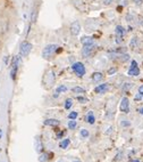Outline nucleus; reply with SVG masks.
<instances>
[{
  "instance_id": "f257e3e1",
  "label": "nucleus",
  "mask_w": 143,
  "mask_h": 162,
  "mask_svg": "<svg viewBox=\"0 0 143 162\" xmlns=\"http://www.w3.org/2000/svg\"><path fill=\"white\" fill-rule=\"evenodd\" d=\"M97 49H98V46H97L94 42L90 43V45H85V46L83 47V49H82V55H83L84 58L92 57L93 55L95 54Z\"/></svg>"
},
{
  "instance_id": "f03ea898",
  "label": "nucleus",
  "mask_w": 143,
  "mask_h": 162,
  "mask_svg": "<svg viewBox=\"0 0 143 162\" xmlns=\"http://www.w3.org/2000/svg\"><path fill=\"white\" fill-rule=\"evenodd\" d=\"M20 63H22L20 56H14L13 57V61H11V70H10V78L13 80L16 79V74H17V71H18V65Z\"/></svg>"
},
{
  "instance_id": "7ed1b4c3",
  "label": "nucleus",
  "mask_w": 143,
  "mask_h": 162,
  "mask_svg": "<svg viewBox=\"0 0 143 162\" xmlns=\"http://www.w3.org/2000/svg\"><path fill=\"white\" fill-rule=\"evenodd\" d=\"M72 70L76 73V76L82 78V76H84L85 74V72H86V70H85V66L83 63L81 62H75L74 64H72Z\"/></svg>"
},
{
  "instance_id": "20e7f679",
  "label": "nucleus",
  "mask_w": 143,
  "mask_h": 162,
  "mask_svg": "<svg viewBox=\"0 0 143 162\" xmlns=\"http://www.w3.org/2000/svg\"><path fill=\"white\" fill-rule=\"evenodd\" d=\"M58 46L57 45H48L47 47H44V49L42 50V57L46 59H49L52 55L55 54V52L57 50Z\"/></svg>"
},
{
  "instance_id": "39448f33",
  "label": "nucleus",
  "mask_w": 143,
  "mask_h": 162,
  "mask_svg": "<svg viewBox=\"0 0 143 162\" xmlns=\"http://www.w3.org/2000/svg\"><path fill=\"white\" fill-rule=\"evenodd\" d=\"M32 50V43L29 41H23L20 46V55L22 57H26L29 56Z\"/></svg>"
},
{
  "instance_id": "423d86ee",
  "label": "nucleus",
  "mask_w": 143,
  "mask_h": 162,
  "mask_svg": "<svg viewBox=\"0 0 143 162\" xmlns=\"http://www.w3.org/2000/svg\"><path fill=\"white\" fill-rule=\"evenodd\" d=\"M119 110L123 113H128L130 112V100L127 97H123L121 105H119Z\"/></svg>"
},
{
  "instance_id": "0eeeda50",
  "label": "nucleus",
  "mask_w": 143,
  "mask_h": 162,
  "mask_svg": "<svg viewBox=\"0 0 143 162\" xmlns=\"http://www.w3.org/2000/svg\"><path fill=\"white\" fill-rule=\"evenodd\" d=\"M81 32V24L79 21H74L71 24V33L73 35H79Z\"/></svg>"
},
{
  "instance_id": "6e6552de",
  "label": "nucleus",
  "mask_w": 143,
  "mask_h": 162,
  "mask_svg": "<svg viewBox=\"0 0 143 162\" xmlns=\"http://www.w3.org/2000/svg\"><path fill=\"white\" fill-rule=\"evenodd\" d=\"M108 89H109V85L108 83H101V85H99V86H97L94 88V93H97V94H104V93L108 91Z\"/></svg>"
},
{
  "instance_id": "1a4fd4ad",
  "label": "nucleus",
  "mask_w": 143,
  "mask_h": 162,
  "mask_svg": "<svg viewBox=\"0 0 143 162\" xmlns=\"http://www.w3.org/2000/svg\"><path fill=\"white\" fill-rule=\"evenodd\" d=\"M127 74L131 76H137L140 74V69H139V66H131L130 70H128V72H127Z\"/></svg>"
},
{
  "instance_id": "9d476101",
  "label": "nucleus",
  "mask_w": 143,
  "mask_h": 162,
  "mask_svg": "<svg viewBox=\"0 0 143 162\" xmlns=\"http://www.w3.org/2000/svg\"><path fill=\"white\" fill-rule=\"evenodd\" d=\"M59 123H60L59 120H56V119H47L43 121V125H44V126H51V127L58 126Z\"/></svg>"
},
{
  "instance_id": "9b49d317",
  "label": "nucleus",
  "mask_w": 143,
  "mask_h": 162,
  "mask_svg": "<svg viewBox=\"0 0 143 162\" xmlns=\"http://www.w3.org/2000/svg\"><path fill=\"white\" fill-rule=\"evenodd\" d=\"M125 34H126L125 28H123L122 25H117V26H116V35H117V37H121V38H124Z\"/></svg>"
},
{
  "instance_id": "f8f14e48",
  "label": "nucleus",
  "mask_w": 143,
  "mask_h": 162,
  "mask_svg": "<svg viewBox=\"0 0 143 162\" xmlns=\"http://www.w3.org/2000/svg\"><path fill=\"white\" fill-rule=\"evenodd\" d=\"M102 79H103V74L101 72H93V74H92V81L93 82H100Z\"/></svg>"
},
{
  "instance_id": "ddd939ff",
  "label": "nucleus",
  "mask_w": 143,
  "mask_h": 162,
  "mask_svg": "<svg viewBox=\"0 0 143 162\" xmlns=\"http://www.w3.org/2000/svg\"><path fill=\"white\" fill-rule=\"evenodd\" d=\"M42 149H43V145H42L41 138L39 136H36V137H35V151L38 152V153H41Z\"/></svg>"
},
{
  "instance_id": "4468645a",
  "label": "nucleus",
  "mask_w": 143,
  "mask_h": 162,
  "mask_svg": "<svg viewBox=\"0 0 143 162\" xmlns=\"http://www.w3.org/2000/svg\"><path fill=\"white\" fill-rule=\"evenodd\" d=\"M85 121H86L88 123H90V125H93V123L95 122V118H94V114H93L92 111H90V112L86 114V117H85Z\"/></svg>"
},
{
  "instance_id": "2eb2a0df",
  "label": "nucleus",
  "mask_w": 143,
  "mask_h": 162,
  "mask_svg": "<svg viewBox=\"0 0 143 162\" xmlns=\"http://www.w3.org/2000/svg\"><path fill=\"white\" fill-rule=\"evenodd\" d=\"M93 38L92 37H82L81 38V43L83 46L85 45H90V43H93Z\"/></svg>"
},
{
  "instance_id": "dca6fc26",
  "label": "nucleus",
  "mask_w": 143,
  "mask_h": 162,
  "mask_svg": "<svg viewBox=\"0 0 143 162\" xmlns=\"http://www.w3.org/2000/svg\"><path fill=\"white\" fill-rule=\"evenodd\" d=\"M69 144H71V141L68 139V138H66V139H64V141H60V144H59V147L62 149V150H65V149H67L68 146H69Z\"/></svg>"
},
{
  "instance_id": "f3484780",
  "label": "nucleus",
  "mask_w": 143,
  "mask_h": 162,
  "mask_svg": "<svg viewBox=\"0 0 143 162\" xmlns=\"http://www.w3.org/2000/svg\"><path fill=\"white\" fill-rule=\"evenodd\" d=\"M66 90H67V87L64 86V85H61V86H59L57 89H56V95H55V97H57L60 93H66Z\"/></svg>"
},
{
  "instance_id": "a211bd4d",
  "label": "nucleus",
  "mask_w": 143,
  "mask_h": 162,
  "mask_svg": "<svg viewBox=\"0 0 143 162\" xmlns=\"http://www.w3.org/2000/svg\"><path fill=\"white\" fill-rule=\"evenodd\" d=\"M137 46H139V39H137L136 37H133L132 40H131V42H130V47L134 49V48H136Z\"/></svg>"
},
{
  "instance_id": "6ab92c4d",
  "label": "nucleus",
  "mask_w": 143,
  "mask_h": 162,
  "mask_svg": "<svg viewBox=\"0 0 143 162\" xmlns=\"http://www.w3.org/2000/svg\"><path fill=\"white\" fill-rule=\"evenodd\" d=\"M49 160V154L48 153H42L39 156V161L40 162H48Z\"/></svg>"
},
{
  "instance_id": "aec40b11",
  "label": "nucleus",
  "mask_w": 143,
  "mask_h": 162,
  "mask_svg": "<svg viewBox=\"0 0 143 162\" xmlns=\"http://www.w3.org/2000/svg\"><path fill=\"white\" fill-rule=\"evenodd\" d=\"M72 91L75 93V94H84V93H85V90H84L82 87H74V88L72 89Z\"/></svg>"
},
{
  "instance_id": "412c9836",
  "label": "nucleus",
  "mask_w": 143,
  "mask_h": 162,
  "mask_svg": "<svg viewBox=\"0 0 143 162\" xmlns=\"http://www.w3.org/2000/svg\"><path fill=\"white\" fill-rule=\"evenodd\" d=\"M133 87V83L132 82H125L124 85H123V91H128L131 88Z\"/></svg>"
},
{
  "instance_id": "4be33fe9",
  "label": "nucleus",
  "mask_w": 143,
  "mask_h": 162,
  "mask_svg": "<svg viewBox=\"0 0 143 162\" xmlns=\"http://www.w3.org/2000/svg\"><path fill=\"white\" fill-rule=\"evenodd\" d=\"M72 105H73V99L72 98H67L66 102H65V108L66 110H69L72 108Z\"/></svg>"
},
{
  "instance_id": "5701e85b",
  "label": "nucleus",
  "mask_w": 143,
  "mask_h": 162,
  "mask_svg": "<svg viewBox=\"0 0 143 162\" xmlns=\"http://www.w3.org/2000/svg\"><path fill=\"white\" fill-rule=\"evenodd\" d=\"M76 126H77V123H76L75 120H69V122H68V129H75Z\"/></svg>"
},
{
  "instance_id": "b1692460",
  "label": "nucleus",
  "mask_w": 143,
  "mask_h": 162,
  "mask_svg": "<svg viewBox=\"0 0 143 162\" xmlns=\"http://www.w3.org/2000/svg\"><path fill=\"white\" fill-rule=\"evenodd\" d=\"M89 131L86 129H81V136L83 137V138H86V137H89Z\"/></svg>"
},
{
  "instance_id": "393cba45",
  "label": "nucleus",
  "mask_w": 143,
  "mask_h": 162,
  "mask_svg": "<svg viewBox=\"0 0 143 162\" xmlns=\"http://www.w3.org/2000/svg\"><path fill=\"white\" fill-rule=\"evenodd\" d=\"M77 115H79L77 112H71V113L68 114V118H69L71 120H75L76 118H77Z\"/></svg>"
},
{
  "instance_id": "a878e982",
  "label": "nucleus",
  "mask_w": 143,
  "mask_h": 162,
  "mask_svg": "<svg viewBox=\"0 0 143 162\" xmlns=\"http://www.w3.org/2000/svg\"><path fill=\"white\" fill-rule=\"evenodd\" d=\"M116 72H117V69H116V67H111V69L108 70V74H109V76H112V74L116 73Z\"/></svg>"
},
{
  "instance_id": "bb28decb",
  "label": "nucleus",
  "mask_w": 143,
  "mask_h": 162,
  "mask_svg": "<svg viewBox=\"0 0 143 162\" xmlns=\"http://www.w3.org/2000/svg\"><path fill=\"white\" fill-rule=\"evenodd\" d=\"M121 125H122L123 127H130V126H131V122H130V121H124V120H123L122 122H121Z\"/></svg>"
},
{
  "instance_id": "cd10ccee",
  "label": "nucleus",
  "mask_w": 143,
  "mask_h": 162,
  "mask_svg": "<svg viewBox=\"0 0 143 162\" xmlns=\"http://www.w3.org/2000/svg\"><path fill=\"white\" fill-rule=\"evenodd\" d=\"M77 99H79V102H80V103H86V102H88V98L82 97V96H79Z\"/></svg>"
},
{
  "instance_id": "c85d7f7f",
  "label": "nucleus",
  "mask_w": 143,
  "mask_h": 162,
  "mask_svg": "<svg viewBox=\"0 0 143 162\" xmlns=\"http://www.w3.org/2000/svg\"><path fill=\"white\" fill-rule=\"evenodd\" d=\"M116 1H117V4H119V5H122V6L127 5V0H116Z\"/></svg>"
},
{
  "instance_id": "c756f323",
  "label": "nucleus",
  "mask_w": 143,
  "mask_h": 162,
  "mask_svg": "<svg viewBox=\"0 0 143 162\" xmlns=\"http://www.w3.org/2000/svg\"><path fill=\"white\" fill-rule=\"evenodd\" d=\"M134 99H135V100H140V99H142V95L137 93V95H135V97H134Z\"/></svg>"
},
{
  "instance_id": "7c9ffc66",
  "label": "nucleus",
  "mask_w": 143,
  "mask_h": 162,
  "mask_svg": "<svg viewBox=\"0 0 143 162\" xmlns=\"http://www.w3.org/2000/svg\"><path fill=\"white\" fill-rule=\"evenodd\" d=\"M122 152H119V153H118V154H117V155H116V158H115V160H116V161H117V160H121V159H122Z\"/></svg>"
},
{
  "instance_id": "2f4dec72",
  "label": "nucleus",
  "mask_w": 143,
  "mask_h": 162,
  "mask_svg": "<svg viewBox=\"0 0 143 162\" xmlns=\"http://www.w3.org/2000/svg\"><path fill=\"white\" fill-rule=\"evenodd\" d=\"M122 41H123V38H121V37H117V35H116V42L122 43Z\"/></svg>"
},
{
  "instance_id": "473e14b6",
  "label": "nucleus",
  "mask_w": 143,
  "mask_h": 162,
  "mask_svg": "<svg viewBox=\"0 0 143 162\" xmlns=\"http://www.w3.org/2000/svg\"><path fill=\"white\" fill-rule=\"evenodd\" d=\"M139 94H141V95L143 96V85L139 87Z\"/></svg>"
},
{
  "instance_id": "72a5a7b5",
  "label": "nucleus",
  "mask_w": 143,
  "mask_h": 162,
  "mask_svg": "<svg viewBox=\"0 0 143 162\" xmlns=\"http://www.w3.org/2000/svg\"><path fill=\"white\" fill-rule=\"evenodd\" d=\"M62 136H64V131H60V132L57 134V138H61Z\"/></svg>"
},
{
  "instance_id": "f704fd0d",
  "label": "nucleus",
  "mask_w": 143,
  "mask_h": 162,
  "mask_svg": "<svg viewBox=\"0 0 143 162\" xmlns=\"http://www.w3.org/2000/svg\"><path fill=\"white\" fill-rule=\"evenodd\" d=\"M134 2H135L136 5H139V6H140V5H142L143 0H134Z\"/></svg>"
},
{
  "instance_id": "c9c22d12",
  "label": "nucleus",
  "mask_w": 143,
  "mask_h": 162,
  "mask_svg": "<svg viewBox=\"0 0 143 162\" xmlns=\"http://www.w3.org/2000/svg\"><path fill=\"white\" fill-rule=\"evenodd\" d=\"M111 2H112V0H104V2H103V4H104V5H110Z\"/></svg>"
},
{
  "instance_id": "e433bc0d",
  "label": "nucleus",
  "mask_w": 143,
  "mask_h": 162,
  "mask_svg": "<svg viewBox=\"0 0 143 162\" xmlns=\"http://www.w3.org/2000/svg\"><path fill=\"white\" fill-rule=\"evenodd\" d=\"M131 66H137V62L133 59V61H132V63H131Z\"/></svg>"
},
{
  "instance_id": "4c0bfd02",
  "label": "nucleus",
  "mask_w": 143,
  "mask_h": 162,
  "mask_svg": "<svg viewBox=\"0 0 143 162\" xmlns=\"http://www.w3.org/2000/svg\"><path fill=\"white\" fill-rule=\"evenodd\" d=\"M139 113H140V114H142V115H143V108H139Z\"/></svg>"
},
{
  "instance_id": "58836bf2",
  "label": "nucleus",
  "mask_w": 143,
  "mask_h": 162,
  "mask_svg": "<svg viewBox=\"0 0 143 162\" xmlns=\"http://www.w3.org/2000/svg\"><path fill=\"white\" fill-rule=\"evenodd\" d=\"M130 162H141L140 160H137V159H133V160H131Z\"/></svg>"
},
{
  "instance_id": "ea45409f",
  "label": "nucleus",
  "mask_w": 143,
  "mask_h": 162,
  "mask_svg": "<svg viewBox=\"0 0 143 162\" xmlns=\"http://www.w3.org/2000/svg\"><path fill=\"white\" fill-rule=\"evenodd\" d=\"M0 138H2V130L0 129Z\"/></svg>"
},
{
  "instance_id": "a19ab883",
  "label": "nucleus",
  "mask_w": 143,
  "mask_h": 162,
  "mask_svg": "<svg viewBox=\"0 0 143 162\" xmlns=\"http://www.w3.org/2000/svg\"><path fill=\"white\" fill-rule=\"evenodd\" d=\"M74 162H80V161H74Z\"/></svg>"
}]
</instances>
